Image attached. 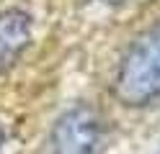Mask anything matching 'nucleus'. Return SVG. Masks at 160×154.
I'll return each instance as SVG.
<instances>
[{
	"mask_svg": "<svg viewBox=\"0 0 160 154\" xmlns=\"http://www.w3.org/2000/svg\"><path fill=\"white\" fill-rule=\"evenodd\" d=\"M31 44V16L18 8L0 13V75L8 72Z\"/></svg>",
	"mask_w": 160,
	"mask_h": 154,
	"instance_id": "nucleus-3",
	"label": "nucleus"
},
{
	"mask_svg": "<svg viewBox=\"0 0 160 154\" xmlns=\"http://www.w3.org/2000/svg\"><path fill=\"white\" fill-rule=\"evenodd\" d=\"M103 3H108V5H119V3H127V0H103Z\"/></svg>",
	"mask_w": 160,
	"mask_h": 154,
	"instance_id": "nucleus-4",
	"label": "nucleus"
},
{
	"mask_svg": "<svg viewBox=\"0 0 160 154\" xmlns=\"http://www.w3.org/2000/svg\"><path fill=\"white\" fill-rule=\"evenodd\" d=\"M101 141L103 118L85 103L65 110L52 128V154H98Z\"/></svg>",
	"mask_w": 160,
	"mask_h": 154,
	"instance_id": "nucleus-2",
	"label": "nucleus"
},
{
	"mask_svg": "<svg viewBox=\"0 0 160 154\" xmlns=\"http://www.w3.org/2000/svg\"><path fill=\"white\" fill-rule=\"evenodd\" d=\"M3 139H5V133H3V126H0V149H3Z\"/></svg>",
	"mask_w": 160,
	"mask_h": 154,
	"instance_id": "nucleus-5",
	"label": "nucleus"
},
{
	"mask_svg": "<svg viewBox=\"0 0 160 154\" xmlns=\"http://www.w3.org/2000/svg\"><path fill=\"white\" fill-rule=\"evenodd\" d=\"M114 95L129 108L147 105L160 95V23L129 46L114 80Z\"/></svg>",
	"mask_w": 160,
	"mask_h": 154,
	"instance_id": "nucleus-1",
	"label": "nucleus"
}]
</instances>
